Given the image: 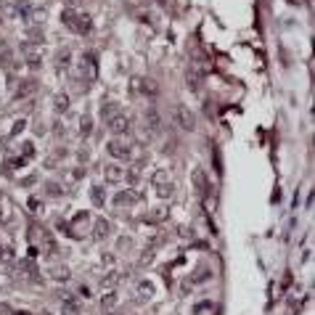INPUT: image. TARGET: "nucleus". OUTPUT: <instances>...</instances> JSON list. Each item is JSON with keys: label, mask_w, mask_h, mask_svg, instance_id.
<instances>
[{"label": "nucleus", "mask_w": 315, "mask_h": 315, "mask_svg": "<svg viewBox=\"0 0 315 315\" xmlns=\"http://www.w3.org/2000/svg\"><path fill=\"white\" fill-rule=\"evenodd\" d=\"M67 3H69V5H77V3H82V0H67Z\"/></svg>", "instance_id": "30"}, {"label": "nucleus", "mask_w": 315, "mask_h": 315, "mask_svg": "<svg viewBox=\"0 0 315 315\" xmlns=\"http://www.w3.org/2000/svg\"><path fill=\"white\" fill-rule=\"evenodd\" d=\"M117 284H120V273H111V278H103V286L106 289H114Z\"/></svg>", "instance_id": "24"}, {"label": "nucleus", "mask_w": 315, "mask_h": 315, "mask_svg": "<svg viewBox=\"0 0 315 315\" xmlns=\"http://www.w3.org/2000/svg\"><path fill=\"white\" fill-rule=\"evenodd\" d=\"M53 133H56L58 138H61V135H64V127H61V122H56V130H53Z\"/></svg>", "instance_id": "29"}, {"label": "nucleus", "mask_w": 315, "mask_h": 315, "mask_svg": "<svg viewBox=\"0 0 315 315\" xmlns=\"http://www.w3.org/2000/svg\"><path fill=\"white\" fill-rule=\"evenodd\" d=\"M32 156H35V143H24L22 146V159H32Z\"/></svg>", "instance_id": "18"}, {"label": "nucleus", "mask_w": 315, "mask_h": 315, "mask_svg": "<svg viewBox=\"0 0 315 315\" xmlns=\"http://www.w3.org/2000/svg\"><path fill=\"white\" fill-rule=\"evenodd\" d=\"M103 180L106 183H122L124 180V170L120 165H106L103 167Z\"/></svg>", "instance_id": "8"}, {"label": "nucleus", "mask_w": 315, "mask_h": 315, "mask_svg": "<svg viewBox=\"0 0 315 315\" xmlns=\"http://www.w3.org/2000/svg\"><path fill=\"white\" fill-rule=\"evenodd\" d=\"M106 233H109V222L103 220V218H98L96 225H93V239L101 241V239H106Z\"/></svg>", "instance_id": "12"}, {"label": "nucleus", "mask_w": 315, "mask_h": 315, "mask_svg": "<svg viewBox=\"0 0 315 315\" xmlns=\"http://www.w3.org/2000/svg\"><path fill=\"white\" fill-rule=\"evenodd\" d=\"M167 220V209H154V215H148V222H162Z\"/></svg>", "instance_id": "19"}, {"label": "nucleus", "mask_w": 315, "mask_h": 315, "mask_svg": "<svg viewBox=\"0 0 315 315\" xmlns=\"http://www.w3.org/2000/svg\"><path fill=\"white\" fill-rule=\"evenodd\" d=\"M148 124H151V130H159V114L154 109L148 111Z\"/></svg>", "instance_id": "23"}, {"label": "nucleus", "mask_w": 315, "mask_h": 315, "mask_svg": "<svg viewBox=\"0 0 315 315\" xmlns=\"http://www.w3.org/2000/svg\"><path fill=\"white\" fill-rule=\"evenodd\" d=\"M69 58H72V53H69V50H61V53H58V67H67V64H69Z\"/></svg>", "instance_id": "26"}, {"label": "nucleus", "mask_w": 315, "mask_h": 315, "mask_svg": "<svg viewBox=\"0 0 315 315\" xmlns=\"http://www.w3.org/2000/svg\"><path fill=\"white\" fill-rule=\"evenodd\" d=\"M93 201H96L98 207H101L103 201H106V199H103V188H101V186H96V188H93Z\"/></svg>", "instance_id": "22"}, {"label": "nucleus", "mask_w": 315, "mask_h": 315, "mask_svg": "<svg viewBox=\"0 0 315 315\" xmlns=\"http://www.w3.org/2000/svg\"><path fill=\"white\" fill-rule=\"evenodd\" d=\"M50 275L58 281H64V278H69V267H64V265H53L50 267Z\"/></svg>", "instance_id": "16"}, {"label": "nucleus", "mask_w": 315, "mask_h": 315, "mask_svg": "<svg viewBox=\"0 0 315 315\" xmlns=\"http://www.w3.org/2000/svg\"><path fill=\"white\" fill-rule=\"evenodd\" d=\"M48 191H50V196H58V194H61V191H58V186H56V183H50V186H48Z\"/></svg>", "instance_id": "28"}, {"label": "nucleus", "mask_w": 315, "mask_h": 315, "mask_svg": "<svg viewBox=\"0 0 315 315\" xmlns=\"http://www.w3.org/2000/svg\"><path fill=\"white\" fill-rule=\"evenodd\" d=\"M61 22H64V27L72 29L74 35H90V32H93V19L85 16V14H77V11H72V8H67L61 14Z\"/></svg>", "instance_id": "1"}, {"label": "nucleus", "mask_w": 315, "mask_h": 315, "mask_svg": "<svg viewBox=\"0 0 315 315\" xmlns=\"http://www.w3.org/2000/svg\"><path fill=\"white\" fill-rule=\"evenodd\" d=\"M0 22H3V16H0Z\"/></svg>", "instance_id": "31"}, {"label": "nucleus", "mask_w": 315, "mask_h": 315, "mask_svg": "<svg viewBox=\"0 0 315 315\" xmlns=\"http://www.w3.org/2000/svg\"><path fill=\"white\" fill-rule=\"evenodd\" d=\"M138 294H141V299L154 297V286H151L148 281H141V284H138Z\"/></svg>", "instance_id": "15"}, {"label": "nucleus", "mask_w": 315, "mask_h": 315, "mask_svg": "<svg viewBox=\"0 0 315 315\" xmlns=\"http://www.w3.org/2000/svg\"><path fill=\"white\" fill-rule=\"evenodd\" d=\"M109 130L114 135H124V133H130V127H133V122H130V117L127 114H120V111H114V114L109 117Z\"/></svg>", "instance_id": "4"}, {"label": "nucleus", "mask_w": 315, "mask_h": 315, "mask_svg": "<svg viewBox=\"0 0 315 315\" xmlns=\"http://www.w3.org/2000/svg\"><path fill=\"white\" fill-rule=\"evenodd\" d=\"M90 130H93L90 117H82V120H80V135H90Z\"/></svg>", "instance_id": "17"}, {"label": "nucleus", "mask_w": 315, "mask_h": 315, "mask_svg": "<svg viewBox=\"0 0 315 315\" xmlns=\"http://www.w3.org/2000/svg\"><path fill=\"white\" fill-rule=\"evenodd\" d=\"M61 313L64 315H80V302H77L74 297H67L61 302Z\"/></svg>", "instance_id": "10"}, {"label": "nucleus", "mask_w": 315, "mask_h": 315, "mask_svg": "<svg viewBox=\"0 0 315 315\" xmlns=\"http://www.w3.org/2000/svg\"><path fill=\"white\" fill-rule=\"evenodd\" d=\"M186 82H188V88H191V90H196V88L201 85V74H199V72H194V69H188Z\"/></svg>", "instance_id": "14"}, {"label": "nucleus", "mask_w": 315, "mask_h": 315, "mask_svg": "<svg viewBox=\"0 0 315 315\" xmlns=\"http://www.w3.org/2000/svg\"><path fill=\"white\" fill-rule=\"evenodd\" d=\"M24 85V88H19L16 90V98H22V96H27V93H32V88H35V82H32V80H27V82H22Z\"/></svg>", "instance_id": "21"}, {"label": "nucleus", "mask_w": 315, "mask_h": 315, "mask_svg": "<svg viewBox=\"0 0 315 315\" xmlns=\"http://www.w3.org/2000/svg\"><path fill=\"white\" fill-rule=\"evenodd\" d=\"M82 77H88V80H93L96 77V72H98V67H96V56L93 53H85L82 56Z\"/></svg>", "instance_id": "9"}, {"label": "nucleus", "mask_w": 315, "mask_h": 315, "mask_svg": "<svg viewBox=\"0 0 315 315\" xmlns=\"http://www.w3.org/2000/svg\"><path fill=\"white\" fill-rule=\"evenodd\" d=\"M106 151H109V156H114L117 162H130L133 159V143L130 141H124V138H111V141L106 143Z\"/></svg>", "instance_id": "2"}, {"label": "nucleus", "mask_w": 315, "mask_h": 315, "mask_svg": "<svg viewBox=\"0 0 315 315\" xmlns=\"http://www.w3.org/2000/svg\"><path fill=\"white\" fill-rule=\"evenodd\" d=\"M175 117H178V124H180V130H186V133H191V130L196 127V120H194V111L188 109V106H178V111H175Z\"/></svg>", "instance_id": "6"}, {"label": "nucleus", "mask_w": 315, "mask_h": 315, "mask_svg": "<svg viewBox=\"0 0 315 315\" xmlns=\"http://www.w3.org/2000/svg\"><path fill=\"white\" fill-rule=\"evenodd\" d=\"M194 188H196V194H199L201 199L209 194V183H207V175H204L201 167H194Z\"/></svg>", "instance_id": "7"}, {"label": "nucleus", "mask_w": 315, "mask_h": 315, "mask_svg": "<svg viewBox=\"0 0 315 315\" xmlns=\"http://www.w3.org/2000/svg\"><path fill=\"white\" fill-rule=\"evenodd\" d=\"M114 305H117V294L111 291V294H106V297H103V307L109 310V307H114Z\"/></svg>", "instance_id": "25"}, {"label": "nucleus", "mask_w": 315, "mask_h": 315, "mask_svg": "<svg viewBox=\"0 0 315 315\" xmlns=\"http://www.w3.org/2000/svg\"><path fill=\"white\" fill-rule=\"evenodd\" d=\"M151 183L156 186V194H159L162 199H170V196L175 194V183H172V178H170L167 170H159V172H154Z\"/></svg>", "instance_id": "3"}, {"label": "nucleus", "mask_w": 315, "mask_h": 315, "mask_svg": "<svg viewBox=\"0 0 315 315\" xmlns=\"http://www.w3.org/2000/svg\"><path fill=\"white\" fill-rule=\"evenodd\" d=\"M11 246H0V260H11Z\"/></svg>", "instance_id": "27"}, {"label": "nucleus", "mask_w": 315, "mask_h": 315, "mask_svg": "<svg viewBox=\"0 0 315 315\" xmlns=\"http://www.w3.org/2000/svg\"><path fill=\"white\" fill-rule=\"evenodd\" d=\"M53 103H56V111H58V114H64V111H69V106H72V98H69L67 93H58V96L53 98Z\"/></svg>", "instance_id": "13"}, {"label": "nucleus", "mask_w": 315, "mask_h": 315, "mask_svg": "<svg viewBox=\"0 0 315 315\" xmlns=\"http://www.w3.org/2000/svg\"><path fill=\"white\" fill-rule=\"evenodd\" d=\"M138 201V194H130V191H122L114 196V204L117 207H127V204H135Z\"/></svg>", "instance_id": "11"}, {"label": "nucleus", "mask_w": 315, "mask_h": 315, "mask_svg": "<svg viewBox=\"0 0 315 315\" xmlns=\"http://www.w3.org/2000/svg\"><path fill=\"white\" fill-rule=\"evenodd\" d=\"M124 180H127L130 186H135V183L141 180V172H138V170H127V172H124Z\"/></svg>", "instance_id": "20"}, {"label": "nucleus", "mask_w": 315, "mask_h": 315, "mask_svg": "<svg viewBox=\"0 0 315 315\" xmlns=\"http://www.w3.org/2000/svg\"><path fill=\"white\" fill-rule=\"evenodd\" d=\"M22 53H24V58H27L29 67H40V61H43V48H40V43H24V45H22Z\"/></svg>", "instance_id": "5"}]
</instances>
